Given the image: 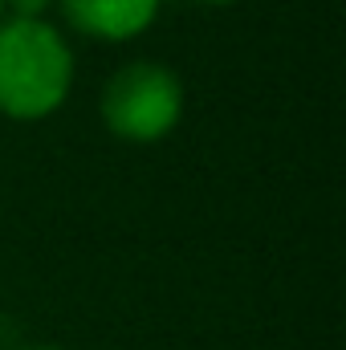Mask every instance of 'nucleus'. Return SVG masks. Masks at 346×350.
<instances>
[{
	"label": "nucleus",
	"mask_w": 346,
	"mask_h": 350,
	"mask_svg": "<svg viewBox=\"0 0 346 350\" xmlns=\"http://www.w3.org/2000/svg\"><path fill=\"white\" fill-rule=\"evenodd\" d=\"M0 21H4V0H0Z\"/></svg>",
	"instance_id": "7"
},
{
	"label": "nucleus",
	"mask_w": 346,
	"mask_h": 350,
	"mask_svg": "<svg viewBox=\"0 0 346 350\" xmlns=\"http://www.w3.org/2000/svg\"><path fill=\"white\" fill-rule=\"evenodd\" d=\"M62 16L94 41H131L147 33L163 0H57Z\"/></svg>",
	"instance_id": "3"
},
{
	"label": "nucleus",
	"mask_w": 346,
	"mask_h": 350,
	"mask_svg": "<svg viewBox=\"0 0 346 350\" xmlns=\"http://www.w3.org/2000/svg\"><path fill=\"white\" fill-rule=\"evenodd\" d=\"M183 114V82L159 62H131L102 90V122L127 143H159Z\"/></svg>",
	"instance_id": "2"
},
{
	"label": "nucleus",
	"mask_w": 346,
	"mask_h": 350,
	"mask_svg": "<svg viewBox=\"0 0 346 350\" xmlns=\"http://www.w3.org/2000/svg\"><path fill=\"white\" fill-rule=\"evenodd\" d=\"M25 350H62V347H25Z\"/></svg>",
	"instance_id": "6"
},
{
	"label": "nucleus",
	"mask_w": 346,
	"mask_h": 350,
	"mask_svg": "<svg viewBox=\"0 0 346 350\" xmlns=\"http://www.w3.org/2000/svg\"><path fill=\"white\" fill-rule=\"evenodd\" d=\"M49 4H53V0H4V12L25 16V21H41Z\"/></svg>",
	"instance_id": "4"
},
{
	"label": "nucleus",
	"mask_w": 346,
	"mask_h": 350,
	"mask_svg": "<svg viewBox=\"0 0 346 350\" xmlns=\"http://www.w3.org/2000/svg\"><path fill=\"white\" fill-rule=\"evenodd\" d=\"M200 4H237V0H200Z\"/></svg>",
	"instance_id": "5"
},
{
	"label": "nucleus",
	"mask_w": 346,
	"mask_h": 350,
	"mask_svg": "<svg viewBox=\"0 0 346 350\" xmlns=\"http://www.w3.org/2000/svg\"><path fill=\"white\" fill-rule=\"evenodd\" d=\"M74 86V53L49 21H0V114L37 122L53 114Z\"/></svg>",
	"instance_id": "1"
}]
</instances>
